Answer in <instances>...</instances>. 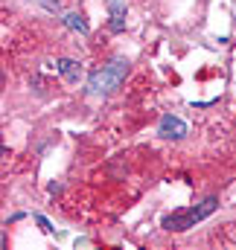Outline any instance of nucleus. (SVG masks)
<instances>
[{
  "mask_svg": "<svg viewBox=\"0 0 236 250\" xmlns=\"http://www.w3.org/2000/svg\"><path fill=\"white\" fill-rule=\"evenodd\" d=\"M38 3H41L47 12H56V15L61 12V3H59V0H38Z\"/></svg>",
  "mask_w": 236,
  "mask_h": 250,
  "instance_id": "obj_7",
  "label": "nucleus"
},
{
  "mask_svg": "<svg viewBox=\"0 0 236 250\" xmlns=\"http://www.w3.org/2000/svg\"><path fill=\"white\" fill-rule=\"evenodd\" d=\"M189 134V128L187 123L181 120V117H172V114H164L161 117V123H158V137H164V140H184Z\"/></svg>",
  "mask_w": 236,
  "mask_h": 250,
  "instance_id": "obj_3",
  "label": "nucleus"
},
{
  "mask_svg": "<svg viewBox=\"0 0 236 250\" xmlns=\"http://www.w3.org/2000/svg\"><path fill=\"white\" fill-rule=\"evenodd\" d=\"M56 73H59L61 79L67 82V84H79V79H82V64L76 62V59H67V56H61V59H56Z\"/></svg>",
  "mask_w": 236,
  "mask_h": 250,
  "instance_id": "obj_4",
  "label": "nucleus"
},
{
  "mask_svg": "<svg viewBox=\"0 0 236 250\" xmlns=\"http://www.w3.org/2000/svg\"><path fill=\"white\" fill-rule=\"evenodd\" d=\"M128 70H131V62H128L125 56H114L108 64H102L99 70H94V73L88 76L85 96H91V99H105V96H111L119 84L125 82Z\"/></svg>",
  "mask_w": 236,
  "mask_h": 250,
  "instance_id": "obj_1",
  "label": "nucleus"
},
{
  "mask_svg": "<svg viewBox=\"0 0 236 250\" xmlns=\"http://www.w3.org/2000/svg\"><path fill=\"white\" fill-rule=\"evenodd\" d=\"M61 23L67 26V29H73V32H79V35H91V23L85 21V15L82 12H64L61 15Z\"/></svg>",
  "mask_w": 236,
  "mask_h": 250,
  "instance_id": "obj_6",
  "label": "nucleus"
},
{
  "mask_svg": "<svg viewBox=\"0 0 236 250\" xmlns=\"http://www.w3.org/2000/svg\"><path fill=\"white\" fill-rule=\"evenodd\" d=\"M35 221L41 224V230H44V233H53V227H50V221H47L44 215H35Z\"/></svg>",
  "mask_w": 236,
  "mask_h": 250,
  "instance_id": "obj_8",
  "label": "nucleus"
},
{
  "mask_svg": "<svg viewBox=\"0 0 236 250\" xmlns=\"http://www.w3.org/2000/svg\"><path fill=\"white\" fill-rule=\"evenodd\" d=\"M216 209H219V198H216V195H207L204 201H198V204H192V207H187V209H175V212L164 215L161 227H164L166 233H187V230H192L195 224H201L207 215H213Z\"/></svg>",
  "mask_w": 236,
  "mask_h": 250,
  "instance_id": "obj_2",
  "label": "nucleus"
},
{
  "mask_svg": "<svg viewBox=\"0 0 236 250\" xmlns=\"http://www.w3.org/2000/svg\"><path fill=\"white\" fill-rule=\"evenodd\" d=\"M108 6V29L119 35V32H125V0H108L105 3Z\"/></svg>",
  "mask_w": 236,
  "mask_h": 250,
  "instance_id": "obj_5",
  "label": "nucleus"
}]
</instances>
